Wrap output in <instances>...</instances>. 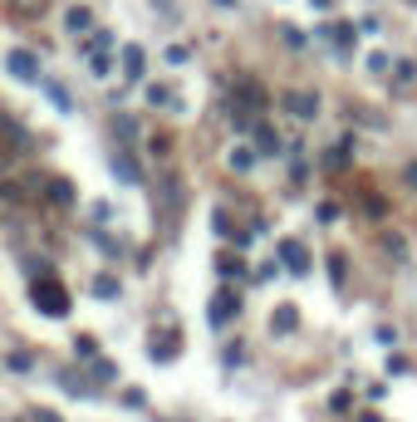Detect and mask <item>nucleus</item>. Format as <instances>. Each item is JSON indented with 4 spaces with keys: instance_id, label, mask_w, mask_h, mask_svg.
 Segmentation results:
<instances>
[{
    "instance_id": "obj_1",
    "label": "nucleus",
    "mask_w": 417,
    "mask_h": 422,
    "mask_svg": "<svg viewBox=\"0 0 417 422\" xmlns=\"http://www.w3.org/2000/svg\"><path fill=\"white\" fill-rule=\"evenodd\" d=\"M285 103L295 109V118H315V98H304V93H290Z\"/></svg>"
},
{
    "instance_id": "obj_2",
    "label": "nucleus",
    "mask_w": 417,
    "mask_h": 422,
    "mask_svg": "<svg viewBox=\"0 0 417 422\" xmlns=\"http://www.w3.org/2000/svg\"><path fill=\"white\" fill-rule=\"evenodd\" d=\"M10 69H15L20 79H30V69H35V59L25 55V49H15V55H10Z\"/></svg>"
}]
</instances>
